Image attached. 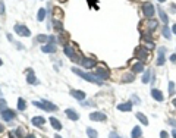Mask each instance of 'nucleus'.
I'll use <instances>...</instances> for the list:
<instances>
[{
    "mask_svg": "<svg viewBox=\"0 0 176 138\" xmlns=\"http://www.w3.org/2000/svg\"><path fill=\"white\" fill-rule=\"evenodd\" d=\"M72 72L76 73V75H79L81 78H84L85 81H88V82H93V84H97V85H101V81L96 76V75H91V73H87V72H82L81 69H76V68H72Z\"/></svg>",
    "mask_w": 176,
    "mask_h": 138,
    "instance_id": "f257e3e1",
    "label": "nucleus"
},
{
    "mask_svg": "<svg viewBox=\"0 0 176 138\" xmlns=\"http://www.w3.org/2000/svg\"><path fill=\"white\" fill-rule=\"evenodd\" d=\"M32 103H34V106H37V107H40V109H43V110H47V112H54V110L57 109V106H56V104H53V103L47 101V100L32 101Z\"/></svg>",
    "mask_w": 176,
    "mask_h": 138,
    "instance_id": "f03ea898",
    "label": "nucleus"
},
{
    "mask_svg": "<svg viewBox=\"0 0 176 138\" xmlns=\"http://www.w3.org/2000/svg\"><path fill=\"white\" fill-rule=\"evenodd\" d=\"M135 57L137 59H139L141 62H145V60H148L150 59V53H148V50L145 48V47H137L135 48Z\"/></svg>",
    "mask_w": 176,
    "mask_h": 138,
    "instance_id": "7ed1b4c3",
    "label": "nucleus"
},
{
    "mask_svg": "<svg viewBox=\"0 0 176 138\" xmlns=\"http://www.w3.org/2000/svg\"><path fill=\"white\" fill-rule=\"evenodd\" d=\"M141 9H142V13H144V16L145 18H153L154 16V13H156V9H154V6L151 4V3H144L142 6H141Z\"/></svg>",
    "mask_w": 176,
    "mask_h": 138,
    "instance_id": "20e7f679",
    "label": "nucleus"
},
{
    "mask_svg": "<svg viewBox=\"0 0 176 138\" xmlns=\"http://www.w3.org/2000/svg\"><path fill=\"white\" fill-rule=\"evenodd\" d=\"M13 29H15L16 34H19V35H22V37H29V35H31V31L26 28L25 25H22V23H16V25L13 26Z\"/></svg>",
    "mask_w": 176,
    "mask_h": 138,
    "instance_id": "39448f33",
    "label": "nucleus"
},
{
    "mask_svg": "<svg viewBox=\"0 0 176 138\" xmlns=\"http://www.w3.org/2000/svg\"><path fill=\"white\" fill-rule=\"evenodd\" d=\"M94 75H96L99 79H109V76H110V72H109V69L104 68V66H99Z\"/></svg>",
    "mask_w": 176,
    "mask_h": 138,
    "instance_id": "423d86ee",
    "label": "nucleus"
},
{
    "mask_svg": "<svg viewBox=\"0 0 176 138\" xmlns=\"http://www.w3.org/2000/svg\"><path fill=\"white\" fill-rule=\"evenodd\" d=\"M81 65H82V68L91 69L97 65V60L96 59H91V57H82L81 59Z\"/></svg>",
    "mask_w": 176,
    "mask_h": 138,
    "instance_id": "0eeeda50",
    "label": "nucleus"
},
{
    "mask_svg": "<svg viewBox=\"0 0 176 138\" xmlns=\"http://www.w3.org/2000/svg\"><path fill=\"white\" fill-rule=\"evenodd\" d=\"M15 112L13 110H10V109H6V110H3L1 112V117L6 120V122H10V120H13L15 119Z\"/></svg>",
    "mask_w": 176,
    "mask_h": 138,
    "instance_id": "6e6552de",
    "label": "nucleus"
},
{
    "mask_svg": "<svg viewBox=\"0 0 176 138\" xmlns=\"http://www.w3.org/2000/svg\"><path fill=\"white\" fill-rule=\"evenodd\" d=\"M164 53H166V47H160L158 48V57H157V65L158 66H163L164 65Z\"/></svg>",
    "mask_w": 176,
    "mask_h": 138,
    "instance_id": "1a4fd4ad",
    "label": "nucleus"
},
{
    "mask_svg": "<svg viewBox=\"0 0 176 138\" xmlns=\"http://www.w3.org/2000/svg\"><path fill=\"white\" fill-rule=\"evenodd\" d=\"M90 119L94 120V122H100V120H106V115L103 112H93L90 115Z\"/></svg>",
    "mask_w": 176,
    "mask_h": 138,
    "instance_id": "9d476101",
    "label": "nucleus"
},
{
    "mask_svg": "<svg viewBox=\"0 0 176 138\" xmlns=\"http://www.w3.org/2000/svg\"><path fill=\"white\" fill-rule=\"evenodd\" d=\"M63 51H65V54H66L68 57H71V59H75L76 51H75V48L71 46V44H66V46H65V48H63Z\"/></svg>",
    "mask_w": 176,
    "mask_h": 138,
    "instance_id": "9b49d317",
    "label": "nucleus"
},
{
    "mask_svg": "<svg viewBox=\"0 0 176 138\" xmlns=\"http://www.w3.org/2000/svg\"><path fill=\"white\" fill-rule=\"evenodd\" d=\"M44 122H46V119H44L43 116H35V117L31 119V123H32L34 126H37V128H41V126L44 125Z\"/></svg>",
    "mask_w": 176,
    "mask_h": 138,
    "instance_id": "f8f14e48",
    "label": "nucleus"
},
{
    "mask_svg": "<svg viewBox=\"0 0 176 138\" xmlns=\"http://www.w3.org/2000/svg\"><path fill=\"white\" fill-rule=\"evenodd\" d=\"M157 25H158V21H157V19H150V21H147V34H151V32L157 28Z\"/></svg>",
    "mask_w": 176,
    "mask_h": 138,
    "instance_id": "ddd939ff",
    "label": "nucleus"
},
{
    "mask_svg": "<svg viewBox=\"0 0 176 138\" xmlns=\"http://www.w3.org/2000/svg\"><path fill=\"white\" fill-rule=\"evenodd\" d=\"M65 115L68 116L71 120H78V119H79V115L76 113L74 109H66V110H65Z\"/></svg>",
    "mask_w": 176,
    "mask_h": 138,
    "instance_id": "4468645a",
    "label": "nucleus"
},
{
    "mask_svg": "<svg viewBox=\"0 0 176 138\" xmlns=\"http://www.w3.org/2000/svg\"><path fill=\"white\" fill-rule=\"evenodd\" d=\"M151 95H153V98L154 100H157V101H163V94H161V91L160 90H157V88H153L151 90Z\"/></svg>",
    "mask_w": 176,
    "mask_h": 138,
    "instance_id": "2eb2a0df",
    "label": "nucleus"
},
{
    "mask_svg": "<svg viewBox=\"0 0 176 138\" xmlns=\"http://www.w3.org/2000/svg\"><path fill=\"white\" fill-rule=\"evenodd\" d=\"M144 70V62H137V63H134L132 65V72L134 73H139V72H142Z\"/></svg>",
    "mask_w": 176,
    "mask_h": 138,
    "instance_id": "dca6fc26",
    "label": "nucleus"
},
{
    "mask_svg": "<svg viewBox=\"0 0 176 138\" xmlns=\"http://www.w3.org/2000/svg\"><path fill=\"white\" fill-rule=\"evenodd\" d=\"M141 41H142V44H144L145 48H147V46H148V48H154V47H156V46H154V43L151 41L148 37H145V35H142V37H141Z\"/></svg>",
    "mask_w": 176,
    "mask_h": 138,
    "instance_id": "f3484780",
    "label": "nucleus"
},
{
    "mask_svg": "<svg viewBox=\"0 0 176 138\" xmlns=\"http://www.w3.org/2000/svg\"><path fill=\"white\" fill-rule=\"evenodd\" d=\"M41 51H43V53H54V51H56V46H54V44L41 46Z\"/></svg>",
    "mask_w": 176,
    "mask_h": 138,
    "instance_id": "a211bd4d",
    "label": "nucleus"
},
{
    "mask_svg": "<svg viewBox=\"0 0 176 138\" xmlns=\"http://www.w3.org/2000/svg\"><path fill=\"white\" fill-rule=\"evenodd\" d=\"M118 109L120 112H131L132 110V103H122V104L118 106Z\"/></svg>",
    "mask_w": 176,
    "mask_h": 138,
    "instance_id": "6ab92c4d",
    "label": "nucleus"
},
{
    "mask_svg": "<svg viewBox=\"0 0 176 138\" xmlns=\"http://www.w3.org/2000/svg\"><path fill=\"white\" fill-rule=\"evenodd\" d=\"M158 16H160V21L163 23H167L169 22V18H167V13L161 9V7H158Z\"/></svg>",
    "mask_w": 176,
    "mask_h": 138,
    "instance_id": "aec40b11",
    "label": "nucleus"
},
{
    "mask_svg": "<svg viewBox=\"0 0 176 138\" xmlns=\"http://www.w3.org/2000/svg\"><path fill=\"white\" fill-rule=\"evenodd\" d=\"M50 123H51V126H53L56 131H60V129H62V123H60L56 117H53V116L50 117Z\"/></svg>",
    "mask_w": 176,
    "mask_h": 138,
    "instance_id": "412c9836",
    "label": "nucleus"
},
{
    "mask_svg": "<svg viewBox=\"0 0 176 138\" xmlns=\"http://www.w3.org/2000/svg\"><path fill=\"white\" fill-rule=\"evenodd\" d=\"M71 95H72V97H75L76 100H84V98H85V92H84V91H76V90H72V91H71Z\"/></svg>",
    "mask_w": 176,
    "mask_h": 138,
    "instance_id": "4be33fe9",
    "label": "nucleus"
},
{
    "mask_svg": "<svg viewBox=\"0 0 176 138\" xmlns=\"http://www.w3.org/2000/svg\"><path fill=\"white\" fill-rule=\"evenodd\" d=\"M26 81H28V84H38V81H37V78H35V75H34L32 70L28 72V75H26Z\"/></svg>",
    "mask_w": 176,
    "mask_h": 138,
    "instance_id": "5701e85b",
    "label": "nucleus"
},
{
    "mask_svg": "<svg viewBox=\"0 0 176 138\" xmlns=\"http://www.w3.org/2000/svg\"><path fill=\"white\" fill-rule=\"evenodd\" d=\"M134 78H135V73H134V72H129V73H125V75L122 76V81H123V82H132Z\"/></svg>",
    "mask_w": 176,
    "mask_h": 138,
    "instance_id": "b1692460",
    "label": "nucleus"
},
{
    "mask_svg": "<svg viewBox=\"0 0 176 138\" xmlns=\"http://www.w3.org/2000/svg\"><path fill=\"white\" fill-rule=\"evenodd\" d=\"M46 13H47V10L44 9V7H41L40 10H38V13H37V21H44V18H46Z\"/></svg>",
    "mask_w": 176,
    "mask_h": 138,
    "instance_id": "393cba45",
    "label": "nucleus"
},
{
    "mask_svg": "<svg viewBox=\"0 0 176 138\" xmlns=\"http://www.w3.org/2000/svg\"><path fill=\"white\" fill-rule=\"evenodd\" d=\"M141 134H142V132H141V128H139V126H135V128L132 129V134H131V135H132V138H139Z\"/></svg>",
    "mask_w": 176,
    "mask_h": 138,
    "instance_id": "a878e982",
    "label": "nucleus"
},
{
    "mask_svg": "<svg viewBox=\"0 0 176 138\" xmlns=\"http://www.w3.org/2000/svg\"><path fill=\"white\" fill-rule=\"evenodd\" d=\"M87 135H88V138H97V137H99L97 131H96V129H93V128H88V129H87Z\"/></svg>",
    "mask_w": 176,
    "mask_h": 138,
    "instance_id": "bb28decb",
    "label": "nucleus"
},
{
    "mask_svg": "<svg viewBox=\"0 0 176 138\" xmlns=\"http://www.w3.org/2000/svg\"><path fill=\"white\" fill-rule=\"evenodd\" d=\"M26 109V103L24 98H18V110H25Z\"/></svg>",
    "mask_w": 176,
    "mask_h": 138,
    "instance_id": "cd10ccee",
    "label": "nucleus"
},
{
    "mask_svg": "<svg viewBox=\"0 0 176 138\" xmlns=\"http://www.w3.org/2000/svg\"><path fill=\"white\" fill-rule=\"evenodd\" d=\"M135 116H137V119H139V120H141V123H142V125H148V119L142 115V113H137Z\"/></svg>",
    "mask_w": 176,
    "mask_h": 138,
    "instance_id": "c85d7f7f",
    "label": "nucleus"
},
{
    "mask_svg": "<svg viewBox=\"0 0 176 138\" xmlns=\"http://www.w3.org/2000/svg\"><path fill=\"white\" fill-rule=\"evenodd\" d=\"M161 32H163V35H164L166 38H170V37H172V34H170V29H169V26H167V25H164V26H163Z\"/></svg>",
    "mask_w": 176,
    "mask_h": 138,
    "instance_id": "c756f323",
    "label": "nucleus"
},
{
    "mask_svg": "<svg viewBox=\"0 0 176 138\" xmlns=\"http://www.w3.org/2000/svg\"><path fill=\"white\" fill-rule=\"evenodd\" d=\"M150 75H151V72H150V70L144 72V75H142V82H144V84L150 82Z\"/></svg>",
    "mask_w": 176,
    "mask_h": 138,
    "instance_id": "7c9ffc66",
    "label": "nucleus"
},
{
    "mask_svg": "<svg viewBox=\"0 0 176 138\" xmlns=\"http://www.w3.org/2000/svg\"><path fill=\"white\" fill-rule=\"evenodd\" d=\"M6 109H7V106H6V100L0 98V113H1L3 110H6Z\"/></svg>",
    "mask_w": 176,
    "mask_h": 138,
    "instance_id": "2f4dec72",
    "label": "nucleus"
},
{
    "mask_svg": "<svg viewBox=\"0 0 176 138\" xmlns=\"http://www.w3.org/2000/svg\"><path fill=\"white\" fill-rule=\"evenodd\" d=\"M169 94H170V95L175 94V82H172V81L169 82Z\"/></svg>",
    "mask_w": 176,
    "mask_h": 138,
    "instance_id": "473e14b6",
    "label": "nucleus"
},
{
    "mask_svg": "<svg viewBox=\"0 0 176 138\" xmlns=\"http://www.w3.org/2000/svg\"><path fill=\"white\" fill-rule=\"evenodd\" d=\"M37 41H40V43L47 41V43H49V37H47V35H38V37H37Z\"/></svg>",
    "mask_w": 176,
    "mask_h": 138,
    "instance_id": "72a5a7b5",
    "label": "nucleus"
},
{
    "mask_svg": "<svg viewBox=\"0 0 176 138\" xmlns=\"http://www.w3.org/2000/svg\"><path fill=\"white\" fill-rule=\"evenodd\" d=\"M3 13H4V3L0 1V15H3Z\"/></svg>",
    "mask_w": 176,
    "mask_h": 138,
    "instance_id": "f704fd0d",
    "label": "nucleus"
},
{
    "mask_svg": "<svg viewBox=\"0 0 176 138\" xmlns=\"http://www.w3.org/2000/svg\"><path fill=\"white\" fill-rule=\"evenodd\" d=\"M160 137H161V138H169V134H167L166 131H161V134H160Z\"/></svg>",
    "mask_w": 176,
    "mask_h": 138,
    "instance_id": "c9c22d12",
    "label": "nucleus"
},
{
    "mask_svg": "<svg viewBox=\"0 0 176 138\" xmlns=\"http://www.w3.org/2000/svg\"><path fill=\"white\" fill-rule=\"evenodd\" d=\"M110 138H120V137H119L116 132H110Z\"/></svg>",
    "mask_w": 176,
    "mask_h": 138,
    "instance_id": "e433bc0d",
    "label": "nucleus"
},
{
    "mask_svg": "<svg viewBox=\"0 0 176 138\" xmlns=\"http://www.w3.org/2000/svg\"><path fill=\"white\" fill-rule=\"evenodd\" d=\"M170 7H172V13H176V4H172Z\"/></svg>",
    "mask_w": 176,
    "mask_h": 138,
    "instance_id": "4c0bfd02",
    "label": "nucleus"
},
{
    "mask_svg": "<svg viewBox=\"0 0 176 138\" xmlns=\"http://www.w3.org/2000/svg\"><path fill=\"white\" fill-rule=\"evenodd\" d=\"M170 60H172V62H176V53H175V54H172V56H170Z\"/></svg>",
    "mask_w": 176,
    "mask_h": 138,
    "instance_id": "58836bf2",
    "label": "nucleus"
},
{
    "mask_svg": "<svg viewBox=\"0 0 176 138\" xmlns=\"http://www.w3.org/2000/svg\"><path fill=\"white\" fill-rule=\"evenodd\" d=\"M169 123H172L173 126H176V120H175V119H170V120H169Z\"/></svg>",
    "mask_w": 176,
    "mask_h": 138,
    "instance_id": "ea45409f",
    "label": "nucleus"
},
{
    "mask_svg": "<svg viewBox=\"0 0 176 138\" xmlns=\"http://www.w3.org/2000/svg\"><path fill=\"white\" fill-rule=\"evenodd\" d=\"M3 131H4V126H3V125H1V123H0V134H1V132H3Z\"/></svg>",
    "mask_w": 176,
    "mask_h": 138,
    "instance_id": "a19ab883",
    "label": "nucleus"
},
{
    "mask_svg": "<svg viewBox=\"0 0 176 138\" xmlns=\"http://www.w3.org/2000/svg\"><path fill=\"white\" fill-rule=\"evenodd\" d=\"M172 32H175V34H176V23L172 26Z\"/></svg>",
    "mask_w": 176,
    "mask_h": 138,
    "instance_id": "79ce46f5",
    "label": "nucleus"
},
{
    "mask_svg": "<svg viewBox=\"0 0 176 138\" xmlns=\"http://www.w3.org/2000/svg\"><path fill=\"white\" fill-rule=\"evenodd\" d=\"M172 135H173V138H176V129H173V131H172Z\"/></svg>",
    "mask_w": 176,
    "mask_h": 138,
    "instance_id": "37998d69",
    "label": "nucleus"
},
{
    "mask_svg": "<svg viewBox=\"0 0 176 138\" xmlns=\"http://www.w3.org/2000/svg\"><path fill=\"white\" fill-rule=\"evenodd\" d=\"M25 138H35V135H26Z\"/></svg>",
    "mask_w": 176,
    "mask_h": 138,
    "instance_id": "c03bdc74",
    "label": "nucleus"
},
{
    "mask_svg": "<svg viewBox=\"0 0 176 138\" xmlns=\"http://www.w3.org/2000/svg\"><path fill=\"white\" fill-rule=\"evenodd\" d=\"M157 1H160V3H164V1H166V0H157Z\"/></svg>",
    "mask_w": 176,
    "mask_h": 138,
    "instance_id": "a18cd8bd",
    "label": "nucleus"
},
{
    "mask_svg": "<svg viewBox=\"0 0 176 138\" xmlns=\"http://www.w3.org/2000/svg\"><path fill=\"white\" fill-rule=\"evenodd\" d=\"M173 106H175V107H176V98H175V100H173Z\"/></svg>",
    "mask_w": 176,
    "mask_h": 138,
    "instance_id": "49530a36",
    "label": "nucleus"
},
{
    "mask_svg": "<svg viewBox=\"0 0 176 138\" xmlns=\"http://www.w3.org/2000/svg\"><path fill=\"white\" fill-rule=\"evenodd\" d=\"M54 138H62L60 135H54Z\"/></svg>",
    "mask_w": 176,
    "mask_h": 138,
    "instance_id": "de8ad7c7",
    "label": "nucleus"
},
{
    "mask_svg": "<svg viewBox=\"0 0 176 138\" xmlns=\"http://www.w3.org/2000/svg\"><path fill=\"white\" fill-rule=\"evenodd\" d=\"M1 63H3V62H1V59H0V66H1Z\"/></svg>",
    "mask_w": 176,
    "mask_h": 138,
    "instance_id": "09e8293b",
    "label": "nucleus"
},
{
    "mask_svg": "<svg viewBox=\"0 0 176 138\" xmlns=\"http://www.w3.org/2000/svg\"><path fill=\"white\" fill-rule=\"evenodd\" d=\"M0 97H1V91H0Z\"/></svg>",
    "mask_w": 176,
    "mask_h": 138,
    "instance_id": "8fccbe9b",
    "label": "nucleus"
}]
</instances>
